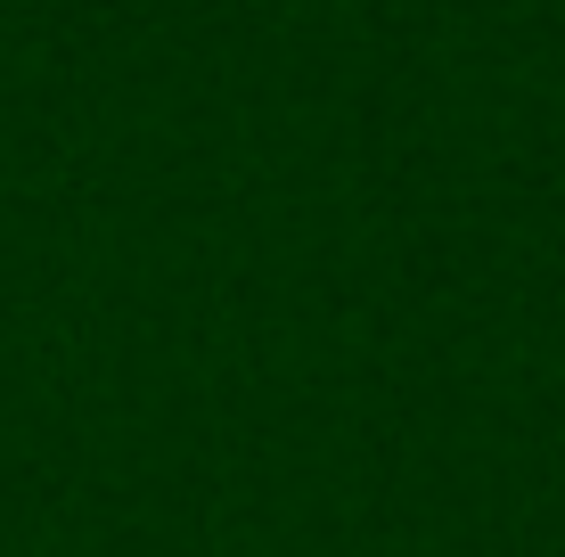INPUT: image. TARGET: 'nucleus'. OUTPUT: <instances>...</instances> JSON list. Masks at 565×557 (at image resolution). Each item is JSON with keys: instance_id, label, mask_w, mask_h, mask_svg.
<instances>
[]
</instances>
